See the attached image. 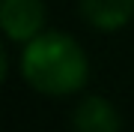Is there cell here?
<instances>
[{
  "label": "cell",
  "instance_id": "6da1fadb",
  "mask_svg": "<svg viewBox=\"0 0 134 132\" xmlns=\"http://www.w3.org/2000/svg\"><path fill=\"white\" fill-rule=\"evenodd\" d=\"M18 75L30 90L51 99L77 96L92 75L90 54L66 30H45L18 51Z\"/></svg>",
  "mask_w": 134,
  "mask_h": 132
},
{
  "label": "cell",
  "instance_id": "7a4b0ae2",
  "mask_svg": "<svg viewBox=\"0 0 134 132\" xmlns=\"http://www.w3.org/2000/svg\"><path fill=\"white\" fill-rule=\"evenodd\" d=\"M0 27L9 45H27L48 30V6L45 0H0Z\"/></svg>",
  "mask_w": 134,
  "mask_h": 132
},
{
  "label": "cell",
  "instance_id": "3957f363",
  "mask_svg": "<svg viewBox=\"0 0 134 132\" xmlns=\"http://www.w3.org/2000/svg\"><path fill=\"white\" fill-rule=\"evenodd\" d=\"M72 132H122L119 108L101 93H86L72 108Z\"/></svg>",
  "mask_w": 134,
  "mask_h": 132
},
{
  "label": "cell",
  "instance_id": "277c9868",
  "mask_svg": "<svg viewBox=\"0 0 134 132\" xmlns=\"http://www.w3.org/2000/svg\"><path fill=\"white\" fill-rule=\"evenodd\" d=\"M77 12L96 33H119L134 21V0H77Z\"/></svg>",
  "mask_w": 134,
  "mask_h": 132
}]
</instances>
